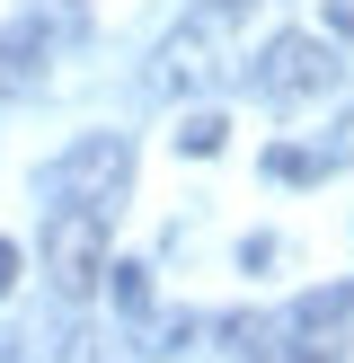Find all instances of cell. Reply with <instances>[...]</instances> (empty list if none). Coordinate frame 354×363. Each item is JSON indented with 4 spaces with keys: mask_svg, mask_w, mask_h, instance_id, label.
<instances>
[{
    "mask_svg": "<svg viewBox=\"0 0 354 363\" xmlns=\"http://www.w3.org/2000/svg\"><path fill=\"white\" fill-rule=\"evenodd\" d=\"M346 284H328V293L292 301V311L275 319H239V328H222L230 346H239V363H336L346 354Z\"/></svg>",
    "mask_w": 354,
    "mask_h": 363,
    "instance_id": "obj_1",
    "label": "cell"
},
{
    "mask_svg": "<svg viewBox=\"0 0 354 363\" xmlns=\"http://www.w3.org/2000/svg\"><path fill=\"white\" fill-rule=\"evenodd\" d=\"M239 80V9L212 0V9H186L159 45V89L169 98H212V89Z\"/></svg>",
    "mask_w": 354,
    "mask_h": 363,
    "instance_id": "obj_2",
    "label": "cell"
},
{
    "mask_svg": "<svg viewBox=\"0 0 354 363\" xmlns=\"http://www.w3.org/2000/svg\"><path fill=\"white\" fill-rule=\"evenodd\" d=\"M248 80H257L266 106H310V98H328V89L346 80V62H336V45L319 27H283L275 45L248 62Z\"/></svg>",
    "mask_w": 354,
    "mask_h": 363,
    "instance_id": "obj_3",
    "label": "cell"
},
{
    "mask_svg": "<svg viewBox=\"0 0 354 363\" xmlns=\"http://www.w3.org/2000/svg\"><path fill=\"white\" fill-rule=\"evenodd\" d=\"M45 186H53V204H88V213L115 222V213H124V186H133V142H124V133H80L45 169Z\"/></svg>",
    "mask_w": 354,
    "mask_h": 363,
    "instance_id": "obj_4",
    "label": "cell"
},
{
    "mask_svg": "<svg viewBox=\"0 0 354 363\" xmlns=\"http://www.w3.org/2000/svg\"><path fill=\"white\" fill-rule=\"evenodd\" d=\"M106 213H88V204H53L45 213V275H53V293L62 301H88L106 284Z\"/></svg>",
    "mask_w": 354,
    "mask_h": 363,
    "instance_id": "obj_5",
    "label": "cell"
},
{
    "mask_svg": "<svg viewBox=\"0 0 354 363\" xmlns=\"http://www.w3.org/2000/svg\"><path fill=\"white\" fill-rule=\"evenodd\" d=\"M35 80H45V35H35V27L0 35V98H27Z\"/></svg>",
    "mask_w": 354,
    "mask_h": 363,
    "instance_id": "obj_6",
    "label": "cell"
},
{
    "mask_svg": "<svg viewBox=\"0 0 354 363\" xmlns=\"http://www.w3.org/2000/svg\"><path fill=\"white\" fill-rule=\"evenodd\" d=\"M222 142H230V124H222V116H186V124H177V151H186V160H212Z\"/></svg>",
    "mask_w": 354,
    "mask_h": 363,
    "instance_id": "obj_7",
    "label": "cell"
},
{
    "mask_svg": "<svg viewBox=\"0 0 354 363\" xmlns=\"http://www.w3.org/2000/svg\"><path fill=\"white\" fill-rule=\"evenodd\" d=\"M115 301H124V311H151V266H115Z\"/></svg>",
    "mask_w": 354,
    "mask_h": 363,
    "instance_id": "obj_8",
    "label": "cell"
},
{
    "mask_svg": "<svg viewBox=\"0 0 354 363\" xmlns=\"http://www.w3.org/2000/svg\"><path fill=\"white\" fill-rule=\"evenodd\" d=\"M266 169H275V177H328V160H310V151H275Z\"/></svg>",
    "mask_w": 354,
    "mask_h": 363,
    "instance_id": "obj_9",
    "label": "cell"
},
{
    "mask_svg": "<svg viewBox=\"0 0 354 363\" xmlns=\"http://www.w3.org/2000/svg\"><path fill=\"white\" fill-rule=\"evenodd\" d=\"M18 293V240H0V301Z\"/></svg>",
    "mask_w": 354,
    "mask_h": 363,
    "instance_id": "obj_10",
    "label": "cell"
},
{
    "mask_svg": "<svg viewBox=\"0 0 354 363\" xmlns=\"http://www.w3.org/2000/svg\"><path fill=\"white\" fill-rule=\"evenodd\" d=\"M230 9H257V0H230Z\"/></svg>",
    "mask_w": 354,
    "mask_h": 363,
    "instance_id": "obj_11",
    "label": "cell"
}]
</instances>
